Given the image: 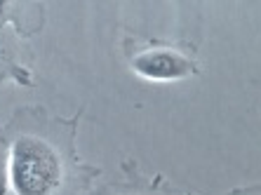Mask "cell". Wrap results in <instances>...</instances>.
<instances>
[{"label":"cell","instance_id":"2","mask_svg":"<svg viewBox=\"0 0 261 195\" xmlns=\"http://www.w3.org/2000/svg\"><path fill=\"white\" fill-rule=\"evenodd\" d=\"M132 71L144 80L153 82H170V80H184L195 73L193 61L174 49H148L132 59Z\"/></svg>","mask_w":261,"mask_h":195},{"label":"cell","instance_id":"1","mask_svg":"<svg viewBox=\"0 0 261 195\" xmlns=\"http://www.w3.org/2000/svg\"><path fill=\"white\" fill-rule=\"evenodd\" d=\"M61 177V160L47 141L24 134L12 144L10 183L14 195H55Z\"/></svg>","mask_w":261,"mask_h":195}]
</instances>
